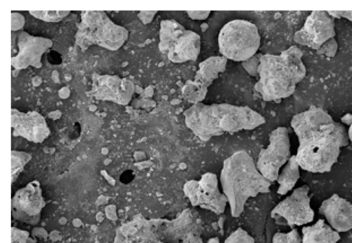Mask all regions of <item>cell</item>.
<instances>
[{
	"instance_id": "cell-9",
	"label": "cell",
	"mask_w": 352,
	"mask_h": 243,
	"mask_svg": "<svg viewBox=\"0 0 352 243\" xmlns=\"http://www.w3.org/2000/svg\"><path fill=\"white\" fill-rule=\"evenodd\" d=\"M309 187L303 185L279 202L271 211V217L280 225L294 228L311 222L314 211L310 205Z\"/></svg>"
},
{
	"instance_id": "cell-12",
	"label": "cell",
	"mask_w": 352,
	"mask_h": 243,
	"mask_svg": "<svg viewBox=\"0 0 352 243\" xmlns=\"http://www.w3.org/2000/svg\"><path fill=\"white\" fill-rule=\"evenodd\" d=\"M227 60L222 56H214L201 62L194 80L187 81L182 87L183 97L192 104L200 103L205 98L208 86L225 70Z\"/></svg>"
},
{
	"instance_id": "cell-1",
	"label": "cell",
	"mask_w": 352,
	"mask_h": 243,
	"mask_svg": "<svg viewBox=\"0 0 352 243\" xmlns=\"http://www.w3.org/2000/svg\"><path fill=\"white\" fill-rule=\"evenodd\" d=\"M290 126L298 140L296 159L300 169L309 172H330L341 148L349 144L346 128L321 107L311 105L296 114Z\"/></svg>"
},
{
	"instance_id": "cell-2",
	"label": "cell",
	"mask_w": 352,
	"mask_h": 243,
	"mask_svg": "<svg viewBox=\"0 0 352 243\" xmlns=\"http://www.w3.org/2000/svg\"><path fill=\"white\" fill-rule=\"evenodd\" d=\"M197 212L183 210L173 219L138 217L116 231L113 243H204Z\"/></svg>"
},
{
	"instance_id": "cell-5",
	"label": "cell",
	"mask_w": 352,
	"mask_h": 243,
	"mask_svg": "<svg viewBox=\"0 0 352 243\" xmlns=\"http://www.w3.org/2000/svg\"><path fill=\"white\" fill-rule=\"evenodd\" d=\"M297 46H291L278 55L262 54L255 89L265 101L280 100L292 95L306 76L307 69Z\"/></svg>"
},
{
	"instance_id": "cell-19",
	"label": "cell",
	"mask_w": 352,
	"mask_h": 243,
	"mask_svg": "<svg viewBox=\"0 0 352 243\" xmlns=\"http://www.w3.org/2000/svg\"><path fill=\"white\" fill-rule=\"evenodd\" d=\"M12 243H36L26 231L12 227Z\"/></svg>"
},
{
	"instance_id": "cell-3",
	"label": "cell",
	"mask_w": 352,
	"mask_h": 243,
	"mask_svg": "<svg viewBox=\"0 0 352 243\" xmlns=\"http://www.w3.org/2000/svg\"><path fill=\"white\" fill-rule=\"evenodd\" d=\"M183 115L187 128L204 141L226 133L253 130L265 122L262 115L248 106L226 103L194 104Z\"/></svg>"
},
{
	"instance_id": "cell-16",
	"label": "cell",
	"mask_w": 352,
	"mask_h": 243,
	"mask_svg": "<svg viewBox=\"0 0 352 243\" xmlns=\"http://www.w3.org/2000/svg\"><path fill=\"white\" fill-rule=\"evenodd\" d=\"M300 169L295 154L292 155L276 181L278 184V194L283 196L293 189L300 178Z\"/></svg>"
},
{
	"instance_id": "cell-18",
	"label": "cell",
	"mask_w": 352,
	"mask_h": 243,
	"mask_svg": "<svg viewBox=\"0 0 352 243\" xmlns=\"http://www.w3.org/2000/svg\"><path fill=\"white\" fill-rule=\"evenodd\" d=\"M224 243H255V240L245 230L239 227L226 238Z\"/></svg>"
},
{
	"instance_id": "cell-23",
	"label": "cell",
	"mask_w": 352,
	"mask_h": 243,
	"mask_svg": "<svg viewBox=\"0 0 352 243\" xmlns=\"http://www.w3.org/2000/svg\"><path fill=\"white\" fill-rule=\"evenodd\" d=\"M341 121L342 123L350 126L352 124V115L349 113L345 115L342 117Z\"/></svg>"
},
{
	"instance_id": "cell-14",
	"label": "cell",
	"mask_w": 352,
	"mask_h": 243,
	"mask_svg": "<svg viewBox=\"0 0 352 243\" xmlns=\"http://www.w3.org/2000/svg\"><path fill=\"white\" fill-rule=\"evenodd\" d=\"M318 212L324 216L327 224L337 232L352 229V204L337 194L324 200Z\"/></svg>"
},
{
	"instance_id": "cell-20",
	"label": "cell",
	"mask_w": 352,
	"mask_h": 243,
	"mask_svg": "<svg viewBox=\"0 0 352 243\" xmlns=\"http://www.w3.org/2000/svg\"><path fill=\"white\" fill-rule=\"evenodd\" d=\"M261 56V54H256L249 60L242 62L243 67L250 75L252 76H258V68Z\"/></svg>"
},
{
	"instance_id": "cell-4",
	"label": "cell",
	"mask_w": 352,
	"mask_h": 243,
	"mask_svg": "<svg viewBox=\"0 0 352 243\" xmlns=\"http://www.w3.org/2000/svg\"><path fill=\"white\" fill-rule=\"evenodd\" d=\"M219 181L232 217L243 213L250 198L270 192L272 183L256 167L252 157L245 150H238L226 159Z\"/></svg>"
},
{
	"instance_id": "cell-15",
	"label": "cell",
	"mask_w": 352,
	"mask_h": 243,
	"mask_svg": "<svg viewBox=\"0 0 352 243\" xmlns=\"http://www.w3.org/2000/svg\"><path fill=\"white\" fill-rule=\"evenodd\" d=\"M301 243H338L340 240L338 232L333 229L324 219L314 224L302 228Z\"/></svg>"
},
{
	"instance_id": "cell-22",
	"label": "cell",
	"mask_w": 352,
	"mask_h": 243,
	"mask_svg": "<svg viewBox=\"0 0 352 243\" xmlns=\"http://www.w3.org/2000/svg\"><path fill=\"white\" fill-rule=\"evenodd\" d=\"M210 11H187L188 16L193 20H204L207 19Z\"/></svg>"
},
{
	"instance_id": "cell-25",
	"label": "cell",
	"mask_w": 352,
	"mask_h": 243,
	"mask_svg": "<svg viewBox=\"0 0 352 243\" xmlns=\"http://www.w3.org/2000/svg\"><path fill=\"white\" fill-rule=\"evenodd\" d=\"M208 243H220L219 240L217 237L210 238L208 240Z\"/></svg>"
},
{
	"instance_id": "cell-21",
	"label": "cell",
	"mask_w": 352,
	"mask_h": 243,
	"mask_svg": "<svg viewBox=\"0 0 352 243\" xmlns=\"http://www.w3.org/2000/svg\"><path fill=\"white\" fill-rule=\"evenodd\" d=\"M328 12L335 19L344 18L352 23V10H331Z\"/></svg>"
},
{
	"instance_id": "cell-13",
	"label": "cell",
	"mask_w": 352,
	"mask_h": 243,
	"mask_svg": "<svg viewBox=\"0 0 352 243\" xmlns=\"http://www.w3.org/2000/svg\"><path fill=\"white\" fill-rule=\"evenodd\" d=\"M39 184L31 182L16 192L12 199V217L20 222L36 224L44 206Z\"/></svg>"
},
{
	"instance_id": "cell-10",
	"label": "cell",
	"mask_w": 352,
	"mask_h": 243,
	"mask_svg": "<svg viewBox=\"0 0 352 243\" xmlns=\"http://www.w3.org/2000/svg\"><path fill=\"white\" fill-rule=\"evenodd\" d=\"M185 196L193 207H199L217 215L225 211L228 200L219 189L215 174L206 172L199 180H189L183 185Z\"/></svg>"
},
{
	"instance_id": "cell-8",
	"label": "cell",
	"mask_w": 352,
	"mask_h": 243,
	"mask_svg": "<svg viewBox=\"0 0 352 243\" xmlns=\"http://www.w3.org/2000/svg\"><path fill=\"white\" fill-rule=\"evenodd\" d=\"M291 156L289 130L284 126L277 127L270 134L267 147L260 150L256 165L261 174L273 183Z\"/></svg>"
},
{
	"instance_id": "cell-11",
	"label": "cell",
	"mask_w": 352,
	"mask_h": 243,
	"mask_svg": "<svg viewBox=\"0 0 352 243\" xmlns=\"http://www.w3.org/2000/svg\"><path fill=\"white\" fill-rule=\"evenodd\" d=\"M335 18L328 11L314 10L307 17L302 27L294 36V41L308 47L318 54L336 36Z\"/></svg>"
},
{
	"instance_id": "cell-6",
	"label": "cell",
	"mask_w": 352,
	"mask_h": 243,
	"mask_svg": "<svg viewBox=\"0 0 352 243\" xmlns=\"http://www.w3.org/2000/svg\"><path fill=\"white\" fill-rule=\"evenodd\" d=\"M260 45L258 27L244 19L227 22L218 35L219 52L227 60L245 62L256 54Z\"/></svg>"
},
{
	"instance_id": "cell-24",
	"label": "cell",
	"mask_w": 352,
	"mask_h": 243,
	"mask_svg": "<svg viewBox=\"0 0 352 243\" xmlns=\"http://www.w3.org/2000/svg\"><path fill=\"white\" fill-rule=\"evenodd\" d=\"M347 135L349 140L352 143V124L349 127Z\"/></svg>"
},
{
	"instance_id": "cell-17",
	"label": "cell",
	"mask_w": 352,
	"mask_h": 243,
	"mask_svg": "<svg viewBox=\"0 0 352 243\" xmlns=\"http://www.w3.org/2000/svg\"><path fill=\"white\" fill-rule=\"evenodd\" d=\"M301 240L302 238L296 228L287 233L276 232L272 238V243H301Z\"/></svg>"
},
{
	"instance_id": "cell-7",
	"label": "cell",
	"mask_w": 352,
	"mask_h": 243,
	"mask_svg": "<svg viewBox=\"0 0 352 243\" xmlns=\"http://www.w3.org/2000/svg\"><path fill=\"white\" fill-rule=\"evenodd\" d=\"M160 50L173 62L195 61L201 51V37L173 19L161 23Z\"/></svg>"
}]
</instances>
